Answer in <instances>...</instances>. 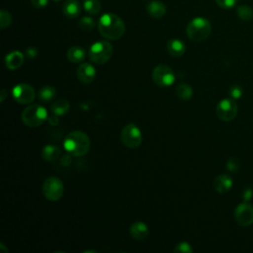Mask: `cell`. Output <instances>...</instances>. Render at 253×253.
I'll list each match as a JSON object with an SVG mask.
<instances>
[{"label": "cell", "mask_w": 253, "mask_h": 253, "mask_svg": "<svg viewBox=\"0 0 253 253\" xmlns=\"http://www.w3.org/2000/svg\"><path fill=\"white\" fill-rule=\"evenodd\" d=\"M100 35L111 41L121 39L126 32V25L121 17L113 13L104 14L98 22Z\"/></svg>", "instance_id": "cell-1"}, {"label": "cell", "mask_w": 253, "mask_h": 253, "mask_svg": "<svg viewBox=\"0 0 253 253\" xmlns=\"http://www.w3.org/2000/svg\"><path fill=\"white\" fill-rule=\"evenodd\" d=\"M64 147L72 156H83L90 148L89 137L80 131L70 133L64 142Z\"/></svg>", "instance_id": "cell-2"}, {"label": "cell", "mask_w": 253, "mask_h": 253, "mask_svg": "<svg viewBox=\"0 0 253 253\" xmlns=\"http://www.w3.org/2000/svg\"><path fill=\"white\" fill-rule=\"evenodd\" d=\"M21 119L27 127L38 128L49 119V116L45 107L40 104H33L24 109Z\"/></svg>", "instance_id": "cell-3"}, {"label": "cell", "mask_w": 253, "mask_h": 253, "mask_svg": "<svg viewBox=\"0 0 253 253\" xmlns=\"http://www.w3.org/2000/svg\"><path fill=\"white\" fill-rule=\"evenodd\" d=\"M186 32L189 39L195 42H201L211 35L212 25L206 18L197 17L189 22Z\"/></svg>", "instance_id": "cell-4"}, {"label": "cell", "mask_w": 253, "mask_h": 253, "mask_svg": "<svg viewBox=\"0 0 253 253\" xmlns=\"http://www.w3.org/2000/svg\"><path fill=\"white\" fill-rule=\"evenodd\" d=\"M89 59L96 65H104L113 56V47L107 41H99L94 43L88 52Z\"/></svg>", "instance_id": "cell-5"}, {"label": "cell", "mask_w": 253, "mask_h": 253, "mask_svg": "<svg viewBox=\"0 0 253 253\" xmlns=\"http://www.w3.org/2000/svg\"><path fill=\"white\" fill-rule=\"evenodd\" d=\"M121 141L125 146L129 148H137L142 145L143 134L138 126L129 124L122 130Z\"/></svg>", "instance_id": "cell-6"}, {"label": "cell", "mask_w": 253, "mask_h": 253, "mask_svg": "<svg viewBox=\"0 0 253 253\" xmlns=\"http://www.w3.org/2000/svg\"><path fill=\"white\" fill-rule=\"evenodd\" d=\"M43 193L47 200L52 202L59 201L65 193L64 183L58 177H49L44 182Z\"/></svg>", "instance_id": "cell-7"}, {"label": "cell", "mask_w": 253, "mask_h": 253, "mask_svg": "<svg viewBox=\"0 0 253 253\" xmlns=\"http://www.w3.org/2000/svg\"><path fill=\"white\" fill-rule=\"evenodd\" d=\"M152 80L159 87H168L174 83L175 74L168 66L160 65L153 70Z\"/></svg>", "instance_id": "cell-8"}, {"label": "cell", "mask_w": 253, "mask_h": 253, "mask_svg": "<svg viewBox=\"0 0 253 253\" xmlns=\"http://www.w3.org/2000/svg\"><path fill=\"white\" fill-rule=\"evenodd\" d=\"M237 105L233 99H222L217 105V116L223 122H230L237 115Z\"/></svg>", "instance_id": "cell-9"}, {"label": "cell", "mask_w": 253, "mask_h": 253, "mask_svg": "<svg viewBox=\"0 0 253 253\" xmlns=\"http://www.w3.org/2000/svg\"><path fill=\"white\" fill-rule=\"evenodd\" d=\"M14 100L19 104H30L34 101L36 93L34 88L27 83H20L14 86L12 90Z\"/></svg>", "instance_id": "cell-10"}, {"label": "cell", "mask_w": 253, "mask_h": 253, "mask_svg": "<svg viewBox=\"0 0 253 253\" xmlns=\"http://www.w3.org/2000/svg\"><path fill=\"white\" fill-rule=\"evenodd\" d=\"M235 221L240 226H248L253 223V206L248 203L239 204L234 211Z\"/></svg>", "instance_id": "cell-11"}, {"label": "cell", "mask_w": 253, "mask_h": 253, "mask_svg": "<svg viewBox=\"0 0 253 253\" xmlns=\"http://www.w3.org/2000/svg\"><path fill=\"white\" fill-rule=\"evenodd\" d=\"M76 76L83 84H89L95 79L96 70L91 64H81L77 69Z\"/></svg>", "instance_id": "cell-12"}, {"label": "cell", "mask_w": 253, "mask_h": 253, "mask_svg": "<svg viewBox=\"0 0 253 253\" xmlns=\"http://www.w3.org/2000/svg\"><path fill=\"white\" fill-rule=\"evenodd\" d=\"M24 64V55L19 51H14L8 54L5 58V66L10 71L20 69Z\"/></svg>", "instance_id": "cell-13"}, {"label": "cell", "mask_w": 253, "mask_h": 253, "mask_svg": "<svg viewBox=\"0 0 253 253\" xmlns=\"http://www.w3.org/2000/svg\"><path fill=\"white\" fill-rule=\"evenodd\" d=\"M232 187V179L226 174H220L214 181V188L219 194L228 192Z\"/></svg>", "instance_id": "cell-14"}, {"label": "cell", "mask_w": 253, "mask_h": 253, "mask_svg": "<svg viewBox=\"0 0 253 253\" xmlns=\"http://www.w3.org/2000/svg\"><path fill=\"white\" fill-rule=\"evenodd\" d=\"M81 11V6L78 0H66L63 5L64 14L71 19L76 18Z\"/></svg>", "instance_id": "cell-15"}, {"label": "cell", "mask_w": 253, "mask_h": 253, "mask_svg": "<svg viewBox=\"0 0 253 253\" xmlns=\"http://www.w3.org/2000/svg\"><path fill=\"white\" fill-rule=\"evenodd\" d=\"M146 11L150 17L154 19H160L166 14V7L161 1L154 0V1H151L147 4Z\"/></svg>", "instance_id": "cell-16"}, {"label": "cell", "mask_w": 253, "mask_h": 253, "mask_svg": "<svg viewBox=\"0 0 253 253\" xmlns=\"http://www.w3.org/2000/svg\"><path fill=\"white\" fill-rule=\"evenodd\" d=\"M130 233L133 238L137 240H144L147 237L149 230L147 225L143 221H136L131 225Z\"/></svg>", "instance_id": "cell-17"}, {"label": "cell", "mask_w": 253, "mask_h": 253, "mask_svg": "<svg viewBox=\"0 0 253 253\" xmlns=\"http://www.w3.org/2000/svg\"><path fill=\"white\" fill-rule=\"evenodd\" d=\"M166 49H167V52L169 53V55L172 56V57H175V58L182 57L185 54V51H186L185 44L178 39L170 40L167 43Z\"/></svg>", "instance_id": "cell-18"}, {"label": "cell", "mask_w": 253, "mask_h": 253, "mask_svg": "<svg viewBox=\"0 0 253 253\" xmlns=\"http://www.w3.org/2000/svg\"><path fill=\"white\" fill-rule=\"evenodd\" d=\"M60 156H61V149L56 145H48L42 150V157L46 161H50V162L56 161L60 158Z\"/></svg>", "instance_id": "cell-19"}, {"label": "cell", "mask_w": 253, "mask_h": 253, "mask_svg": "<svg viewBox=\"0 0 253 253\" xmlns=\"http://www.w3.org/2000/svg\"><path fill=\"white\" fill-rule=\"evenodd\" d=\"M86 57L85 51L80 47H72L68 52V59L71 63H81Z\"/></svg>", "instance_id": "cell-20"}, {"label": "cell", "mask_w": 253, "mask_h": 253, "mask_svg": "<svg viewBox=\"0 0 253 253\" xmlns=\"http://www.w3.org/2000/svg\"><path fill=\"white\" fill-rule=\"evenodd\" d=\"M71 105L65 99H59L52 105V111L57 116H64L69 113Z\"/></svg>", "instance_id": "cell-21"}, {"label": "cell", "mask_w": 253, "mask_h": 253, "mask_svg": "<svg viewBox=\"0 0 253 253\" xmlns=\"http://www.w3.org/2000/svg\"><path fill=\"white\" fill-rule=\"evenodd\" d=\"M57 95V90L53 86H43L38 93L39 99L42 102H51Z\"/></svg>", "instance_id": "cell-22"}, {"label": "cell", "mask_w": 253, "mask_h": 253, "mask_svg": "<svg viewBox=\"0 0 253 253\" xmlns=\"http://www.w3.org/2000/svg\"><path fill=\"white\" fill-rule=\"evenodd\" d=\"M83 6L85 11L90 15H98L101 11V3L99 0H84Z\"/></svg>", "instance_id": "cell-23"}, {"label": "cell", "mask_w": 253, "mask_h": 253, "mask_svg": "<svg viewBox=\"0 0 253 253\" xmlns=\"http://www.w3.org/2000/svg\"><path fill=\"white\" fill-rule=\"evenodd\" d=\"M176 94L177 96L184 101H187L192 98L193 96V89L192 87L187 83H182L177 86L176 88Z\"/></svg>", "instance_id": "cell-24"}, {"label": "cell", "mask_w": 253, "mask_h": 253, "mask_svg": "<svg viewBox=\"0 0 253 253\" xmlns=\"http://www.w3.org/2000/svg\"><path fill=\"white\" fill-rule=\"evenodd\" d=\"M236 14L238 18L243 21H250L253 19V9L248 5H239L236 9Z\"/></svg>", "instance_id": "cell-25"}, {"label": "cell", "mask_w": 253, "mask_h": 253, "mask_svg": "<svg viewBox=\"0 0 253 253\" xmlns=\"http://www.w3.org/2000/svg\"><path fill=\"white\" fill-rule=\"evenodd\" d=\"M12 23V16L11 14L6 10L0 11V28L1 30H4L8 28Z\"/></svg>", "instance_id": "cell-26"}, {"label": "cell", "mask_w": 253, "mask_h": 253, "mask_svg": "<svg viewBox=\"0 0 253 253\" xmlns=\"http://www.w3.org/2000/svg\"><path fill=\"white\" fill-rule=\"evenodd\" d=\"M78 26L82 31L89 32L95 27V21L91 17H83L79 20Z\"/></svg>", "instance_id": "cell-27"}, {"label": "cell", "mask_w": 253, "mask_h": 253, "mask_svg": "<svg viewBox=\"0 0 253 253\" xmlns=\"http://www.w3.org/2000/svg\"><path fill=\"white\" fill-rule=\"evenodd\" d=\"M173 251L178 252V253H192L193 249H192V246L190 243L183 241V242L178 243L176 245V247L173 249Z\"/></svg>", "instance_id": "cell-28"}, {"label": "cell", "mask_w": 253, "mask_h": 253, "mask_svg": "<svg viewBox=\"0 0 253 253\" xmlns=\"http://www.w3.org/2000/svg\"><path fill=\"white\" fill-rule=\"evenodd\" d=\"M217 4L224 9H230L237 3V0H216Z\"/></svg>", "instance_id": "cell-29"}, {"label": "cell", "mask_w": 253, "mask_h": 253, "mask_svg": "<svg viewBox=\"0 0 253 253\" xmlns=\"http://www.w3.org/2000/svg\"><path fill=\"white\" fill-rule=\"evenodd\" d=\"M229 94L232 99H238L242 95V89L239 86H232L229 90Z\"/></svg>", "instance_id": "cell-30"}, {"label": "cell", "mask_w": 253, "mask_h": 253, "mask_svg": "<svg viewBox=\"0 0 253 253\" xmlns=\"http://www.w3.org/2000/svg\"><path fill=\"white\" fill-rule=\"evenodd\" d=\"M226 167H227V169H228L229 171H231V172L236 171V170L238 169V162H237V160H236L235 158H232V157L229 158V159L227 160Z\"/></svg>", "instance_id": "cell-31"}, {"label": "cell", "mask_w": 253, "mask_h": 253, "mask_svg": "<svg viewBox=\"0 0 253 253\" xmlns=\"http://www.w3.org/2000/svg\"><path fill=\"white\" fill-rule=\"evenodd\" d=\"M31 4L36 8H44L49 4V0H31Z\"/></svg>", "instance_id": "cell-32"}, {"label": "cell", "mask_w": 253, "mask_h": 253, "mask_svg": "<svg viewBox=\"0 0 253 253\" xmlns=\"http://www.w3.org/2000/svg\"><path fill=\"white\" fill-rule=\"evenodd\" d=\"M37 54H38V52H37V50H36L35 48H29V49L26 50V56H27L29 59H34V58H36Z\"/></svg>", "instance_id": "cell-33"}, {"label": "cell", "mask_w": 253, "mask_h": 253, "mask_svg": "<svg viewBox=\"0 0 253 253\" xmlns=\"http://www.w3.org/2000/svg\"><path fill=\"white\" fill-rule=\"evenodd\" d=\"M57 115H55L54 114V116H52V117H50L48 120H49V123L52 125V126H57V125H59V123H60V120L58 119V117H56Z\"/></svg>", "instance_id": "cell-34"}, {"label": "cell", "mask_w": 253, "mask_h": 253, "mask_svg": "<svg viewBox=\"0 0 253 253\" xmlns=\"http://www.w3.org/2000/svg\"><path fill=\"white\" fill-rule=\"evenodd\" d=\"M243 197H244V200L247 201V200H250L251 197H252V191L251 189H246L243 193Z\"/></svg>", "instance_id": "cell-35"}, {"label": "cell", "mask_w": 253, "mask_h": 253, "mask_svg": "<svg viewBox=\"0 0 253 253\" xmlns=\"http://www.w3.org/2000/svg\"><path fill=\"white\" fill-rule=\"evenodd\" d=\"M6 95H7V92L5 89H2L1 90V93H0V101H1V103L4 102L5 98H6Z\"/></svg>", "instance_id": "cell-36"}, {"label": "cell", "mask_w": 253, "mask_h": 253, "mask_svg": "<svg viewBox=\"0 0 253 253\" xmlns=\"http://www.w3.org/2000/svg\"><path fill=\"white\" fill-rule=\"evenodd\" d=\"M57 1H60V0H57Z\"/></svg>", "instance_id": "cell-37"}]
</instances>
